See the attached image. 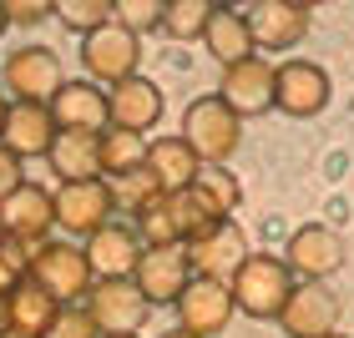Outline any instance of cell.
I'll return each instance as SVG.
<instances>
[{
  "instance_id": "cell-33",
  "label": "cell",
  "mask_w": 354,
  "mask_h": 338,
  "mask_svg": "<svg viewBox=\"0 0 354 338\" xmlns=\"http://www.w3.org/2000/svg\"><path fill=\"white\" fill-rule=\"evenodd\" d=\"M46 338H106V333L96 328V318L82 308V303H71V308L56 313V324H51V333H46Z\"/></svg>"
},
{
  "instance_id": "cell-34",
  "label": "cell",
  "mask_w": 354,
  "mask_h": 338,
  "mask_svg": "<svg viewBox=\"0 0 354 338\" xmlns=\"http://www.w3.org/2000/svg\"><path fill=\"white\" fill-rule=\"evenodd\" d=\"M10 26H41L46 15H56V0H6Z\"/></svg>"
},
{
  "instance_id": "cell-31",
  "label": "cell",
  "mask_w": 354,
  "mask_h": 338,
  "mask_svg": "<svg viewBox=\"0 0 354 338\" xmlns=\"http://www.w3.org/2000/svg\"><path fill=\"white\" fill-rule=\"evenodd\" d=\"M167 21V0H117V26H127L132 36L162 30Z\"/></svg>"
},
{
  "instance_id": "cell-21",
  "label": "cell",
  "mask_w": 354,
  "mask_h": 338,
  "mask_svg": "<svg viewBox=\"0 0 354 338\" xmlns=\"http://www.w3.org/2000/svg\"><path fill=\"white\" fill-rule=\"evenodd\" d=\"M207 56L218 61L223 71L228 66H243L248 56H259V46H253V26H248V10H233V6H218L213 10V26H207Z\"/></svg>"
},
{
  "instance_id": "cell-40",
  "label": "cell",
  "mask_w": 354,
  "mask_h": 338,
  "mask_svg": "<svg viewBox=\"0 0 354 338\" xmlns=\"http://www.w3.org/2000/svg\"><path fill=\"white\" fill-rule=\"evenodd\" d=\"M6 237H10V232H6V212H0V243H6Z\"/></svg>"
},
{
  "instance_id": "cell-16",
  "label": "cell",
  "mask_w": 354,
  "mask_h": 338,
  "mask_svg": "<svg viewBox=\"0 0 354 338\" xmlns=\"http://www.w3.org/2000/svg\"><path fill=\"white\" fill-rule=\"evenodd\" d=\"M273 81H279V66H273V61H263V56H248L243 66H228V71H223L218 96L248 121V117H263V111H273Z\"/></svg>"
},
{
  "instance_id": "cell-20",
  "label": "cell",
  "mask_w": 354,
  "mask_h": 338,
  "mask_svg": "<svg viewBox=\"0 0 354 338\" xmlns=\"http://www.w3.org/2000/svg\"><path fill=\"white\" fill-rule=\"evenodd\" d=\"M51 117H56L61 132H96L102 137L111 126V101L96 81H66L51 101Z\"/></svg>"
},
{
  "instance_id": "cell-5",
  "label": "cell",
  "mask_w": 354,
  "mask_h": 338,
  "mask_svg": "<svg viewBox=\"0 0 354 338\" xmlns=\"http://www.w3.org/2000/svg\"><path fill=\"white\" fill-rule=\"evenodd\" d=\"M82 66H86V81L96 86H122V81H132L137 66H142V36H132L127 26H102L96 36L82 41Z\"/></svg>"
},
{
  "instance_id": "cell-30",
  "label": "cell",
  "mask_w": 354,
  "mask_h": 338,
  "mask_svg": "<svg viewBox=\"0 0 354 338\" xmlns=\"http://www.w3.org/2000/svg\"><path fill=\"white\" fill-rule=\"evenodd\" d=\"M111 187H117V212L127 207L132 217H142V212H147V207H152L157 197H167V192L157 187V177H152L147 167H142V172H132V177H122V182H111Z\"/></svg>"
},
{
  "instance_id": "cell-2",
  "label": "cell",
  "mask_w": 354,
  "mask_h": 338,
  "mask_svg": "<svg viewBox=\"0 0 354 338\" xmlns=\"http://www.w3.org/2000/svg\"><path fill=\"white\" fill-rule=\"evenodd\" d=\"M177 137L198 152L203 167H223L238 147H243V117H238L223 96H198V101L183 111V132Z\"/></svg>"
},
{
  "instance_id": "cell-22",
  "label": "cell",
  "mask_w": 354,
  "mask_h": 338,
  "mask_svg": "<svg viewBox=\"0 0 354 338\" xmlns=\"http://www.w3.org/2000/svg\"><path fill=\"white\" fill-rule=\"evenodd\" d=\"M147 172L157 177V187H162V192H187L192 182H198L203 162H198V152H192L183 137H152Z\"/></svg>"
},
{
  "instance_id": "cell-19",
  "label": "cell",
  "mask_w": 354,
  "mask_h": 338,
  "mask_svg": "<svg viewBox=\"0 0 354 338\" xmlns=\"http://www.w3.org/2000/svg\"><path fill=\"white\" fill-rule=\"evenodd\" d=\"M106 101H111V126L117 132H137V137H147L157 121H162V86L147 81V76H132V81H122V86H111L106 91Z\"/></svg>"
},
{
  "instance_id": "cell-42",
  "label": "cell",
  "mask_w": 354,
  "mask_h": 338,
  "mask_svg": "<svg viewBox=\"0 0 354 338\" xmlns=\"http://www.w3.org/2000/svg\"><path fill=\"white\" fill-rule=\"evenodd\" d=\"M127 338H142V333H127Z\"/></svg>"
},
{
  "instance_id": "cell-17",
  "label": "cell",
  "mask_w": 354,
  "mask_h": 338,
  "mask_svg": "<svg viewBox=\"0 0 354 338\" xmlns=\"http://www.w3.org/2000/svg\"><path fill=\"white\" fill-rule=\"evenodd\" d=\"M56 137H61V126L51 117V106H41V101H10L0 147H10L21 162H36V157H51Z\"/></svg>"
},
{
  "instance_id": "cell-35",
  "label": "cell",
  "mask_w": 354,
  "mask_h": 338,
  "mask_svg": "<svg viewBox=\"0 0 354 338\" xmlns=\"http://www.w3.org/2000/svg\"><path fill=\"white\" fill-rule=\"evenodd\" d=\"M21 167H26L21 157H15L10 147H0V202H6L15 187H26V172H21Z\"/></svg>"
},
{
  "instance_id": "cell-24",
  "label": "cell",
  "mask_w": 354,
  "mask_h": 338,
  "mask_svg": "<svg viewBox=\"0 0 354 338\" xmlns=\"http://www.w3.org/2000/svg\"><path fill=\"white\" fill-rule=\"evenodd\" d=\"M56 313H61V303L30 278L10 293V333L15 338H46L51 324H56Z\"/></svg>"
},
{
  "instance_id": "cell-39",
  "label": "cell",
  "mask_w": 354,
  "mask_h": 338,
  "mask_svg": "<svg viewBox=\"0 0 354 338\" xmlns=\"http://www.w3.org/2000/svg\"><path fill=\"white\" fill-rule=\"evenodd\" d=\"M162 338H198V333H187V328H172V333H162Z\"/></svg>"
},
{
  "instance_id": "cell-13",
  "label": "cell",
  "mask_w": 354,
  "mask_h": 338,
  "mask_svg": "<svg viewBox=\"0 0 354 338\" xmlns=\"http://www.w3.org/2000/svg\"><path fill=\"white\" fill-rule=\"evenodd\" d=\"M238 303H233V288L228 283H213V278H192L187 293L177 298V328L198 333V338H213L233 324Z\"/></svg>"
},
{
  "instance_id": "cell-11",
  "label": "cell",
  "mask_w": 354,
  "mask_h": 338,
  "mask_svg": "<svg viewBox=\"0 0 354 338\" xmlns=\"http://www.w3.org/2000/svg\"><path fill=\"white\" fill-rule=\"evenodd\" d=\"M339 318H344V298L329 283H299L283 318H279V328L288 338H334L339 333Z\"/></svg>"
},
{
  "instance_id": "cell-7",
  "label": "cell",
  "mask_w": 354,
  "mask_h": 338,
  "mask_svg": "<svg viewBox=\"0 0 354 338\" xmlns=\"http://www.w3.org/2000/svg\"><path fill=\"white\" fill-rule=\"evenodd\" d=\"M117 212V187L106 177L96 182H61L56 187V228L71 237H96Z\"/></svg>"
},
{
  "instance_id": "cell-36",
  "label": "cell",
  "mask_w": 354,
  "mask_h": 338,
  "mask_svg": "<svg viewBox=\"0 0 354 338\" xmlns=\"http://www.w3.org/2000/svg\"><path fill=\"white\" fill-rule=\"evenodd\" d=\"M10 333V298H0V338Z\"/></svg>"
},
{
  "instance_id": "cell-26",
  "label": "cell",
  "mask_w": 354,
  "mask_h": 338,
  "mask_svg": "<svg viewBox=\"0 0 354 338\" xmlns=\"http://www.w3.org/2000/svg\"><path fill=\"white\" fill-rule=\"evenodd\" d=\"M132 228L142 237V248H187V228L177 212V197H157L142 217H132Z\"/></svg>"
},
{
  "instance_id": "cell-43",
  "label": "cell",
  "mask_w": 354,
  "mask_h": 338,
  "mask_svg": "<svg viewBox=\"0 0 354 338\" xmlns=\"http://www.w3.org/2000/svg\"><path fill=\"white\" fill-rule=\"evenodd\" d=\"M6 338H15V333H6Z\"/></svg>"
},
{
  "instance_id": "cell-6",
  "label": "cell",
  "mask_w": 354,
  "mask_h": 338,
  "mask_svg": "<svg viewBox=\"0 0 354 338\" xmlns=\"http://www.w3.org/2000/svg\"><path fill=\"white\" fill-rule=\"evenodd\" d=\"M329 96H334V86H329V71L319 66V61H304V56L279 61L273 111H283V117H294V121H309L329 106Z\"/></svg>"
},
{
  "instance_id": "cell-32",
  "label": "cell",
  "mask_w": 354,
  "mask_h": 338,
  "mask_svg": "<svg viewBox=\"0 0 354 338\" xmlns=\"http://www.w3.org/2000/svg\"><path fill=\"white\" fill-rule=\"evenodd\" d=\"M26 278H30V248L6 237V243H0V298H10Z\"/></svg>"
},
{
  "instance_id": "cell-27",
  "label": "cell",
  "mask_w": 354,
  "mask_h": 338,
  "mask_svg": "<svg viewBox=\"0 0 354 338\" xmlns=\"http://www.w3.org/2000/svg\"><path fill=\"white\" fill-rule=\"evenodd\" d=\"M192 192L213 207L218 217H233L238 212V202H243V182L228 172V167H203L198 172V182H192Z\"/></svg>"
},
{
  "instance_id": "cell-9",
  "label": "cell",
  "mask_w": 354,
  "mask_h": 338,
  "mask_svg": "<svg viewBox=\"0 0 354 338\" xmlns=\"http://www.w3.org/2000/svg\"><path fill=\"white\" fill-rule=\"evenodd\" d=\"M283 263L299 283H329L334 272L344 268V237L334 232L329 222H304V228H294V237H288Z\"/></svg>"
},
{
  "instance_id": "cell-10",
  "label": "cell",
  "mask_w": 354,
  "mask_h": 338,
  "mask_svg": "<svg viewBox=\"0 0 354 338\" xmlns=\"http://www.w3.org/2000/svg\"><path fill=\"white\" fill-rule=\"evenodd\" d=\"M187 257H192V272H198V278L233 283L238 268L253 257V248H248V232L238 228L233 217H223L218 228H207L203 237H192V243H187Z\"/></svg>"
},
{
  "instance_id": "cell-37",
  "label": "cell",
  "mask_w": 354,
  "mask_h": 338,
  "mask_svg": "<svg viewBox=\"0 0 354 338\" xmlns=\"http://www.w3.org/2000/svg\"><path fill=\"white\" fill-rule=\"evenodd\" d=\"M6 117H10V101H6V91H0V137H6Z\"/></svg>"
},
{
  "instance_id": "cell-12",
  "label": "cell",
  "mask_w": 354,
  "mask_h": 338,
  "mask_svg": "<svg viewBox=\"0 0 354 338\" xmlns=\"http://www.w3.org/2000/svg\"><path fill=\"white\" fill-rule=\"evenodd\" d=\"M198 278L192 272V257L187 248H147L142 252V263H137V288H142V298L152 303V308H162V303H172L177 308V298L187 293V283Z\"/></svg>"
},
{
  "instance_id": "cell-15",
  "label": "cell",
  "mask_w": 354,
  "mask_h": 338,
  "mask_svg": "<svg viewBox=\"0 0 354 338\" xmlns=\"http://www.w3.org/2000/svg\"><path fill=\"white\" fill-rule=\"evenodd\" d=\"M0 212H6V232L15 243L41 248L51 237V222H56V192H46L41 182H26L0 202Z\"/></svg>"
},
{
  "instance_id": "cell-25",
  "label": "cell",
  "mask_w": 354,
  "mask_h": 338,
  "mask_svg": "<svg viewBox=\"0 0 354 338\" xmlns=\"http://www.w3.org/2000/svg\"><path fill=\"white\" fill-rule=\"evenodd\" d=\"M147 147H152L147 137L106 126V132H102V177H106V182H122V177L142 172V167H147Z\"/></svg>"
},
{
  "instance_id": "cell-38",
  "label": "cell",
  "mask_w": 354,
  "mask_h": 338,
  "mask_svg": "<svg viewBox=\"0 0 354 338\" xmlns=\"http://www.w3.org/2000/svg\"><path fill=\"white\" fill-rule=\"evenodd\" d=\"M6 26H10V15H6V0H0V36H6Z\"/></svg>"
},
{
  "instance_id": "cell-14",
  "label": "cell",
  "mask_w": 354,
  "mask_h": 338,
  "mask_svg": "<svg viewBox=\"0 0 354 338\" xmlns=\"http://www.w3.org/2000/svg\"><path fill=\"white\" fill-rule=\"evenodd\" d=\"M248 26H253V46L259 51H294L309 36L314 10L299 6V0H259L248 10Z\"/></svg>"
},
{
  "instance_id": "cell-1",
  "label": "cell",
  "mask_w": 354,
  "mask_h": 338,
  "mask_svg": "<svg viewBox=\"0 0 354 338\" xmlns=\"http://www.w3.org/2000/svg\"><path fill=\"white\" fill-rule=\"evenodd\" d=\"M233 288V303H238V313H248V318H259V324H279L283 308H288V298H294V288L299 278L288 272L283 257H273V252H253L243 268H238V278L228 283Z\"/></svg>"
},
{
  "instance_id": "cell-8",
  "label": "cell",
  "mask_w": 354,
  "mask_h": 338,
  "mask_svg": "<svg viewBox=\"0 0 354 338\" xmlns=\"http://www.w3.org/2000/svg\"><path fill=\"white\" fill-rule=\"evenodd\" d=\"M86 313L96 318V328L106 338H127V333H142L152 318V303L142 298V288L132 278H106V283H91L86 293Z\"/></svg>"
},
{
  "instance_id": "cell-4",
  "label": "cell",
  "mask_w": 354,
  "mask_h": 338,
  "mask_svg": "<svg viewBox=\"0 0 354 338\" xmlns=\"http://www.w3.org/2000/svg\"><path fill=\"white\" fill-rule=\"evenodd\" d=\"M0 81H6V91L15 96V101H41L51 106L56 91L66 86V71H61V56L51 51V46H21V51H10L6 61H0Z\"/></svg>"
},
{
  "instance_id": "cell-41",
  "label": "cell",
  "mask_w": 354,
  "mask_h": 338,
  "mask_svg": "<svg viewBox=\"0 0 354 338\" xmlns=\"http://www.w3.org/2000/svg\"><path fill=\"white\" fill-rule=\"evenodd\" d=\"M334 338H349V333H334Z\"/></svg>"
},
{
  "instance_id": "cell-29",
  "label": "cell",
  "mask_w": 354,
  "mask_h": 338,
  "mask_svg": "<svg viewBox=\"0 0 354 338\" xmlns=\"http://www.w3.org/2000/svg\"><path fill=\"white\" fill-rule=\"evenodd\" d=\"M213 0H167V21L162 30L172 41H203L207 26H213Z\"/></svg>"
},
{
  "instance_id": "cell-3",
  "label": "cell",
  "mask_w": 354,
  "mask_h": 338,
  "mask_svg": "<svg viewBox=\"0 0 354 338\" xmlns=\"http://www.w3.org/2000/svg\"><path fill=\"white\" fill-rule=\"evenodd\" d=\"M30 283H41L61 308H71V303H82L91 293L96 272L86 263V248L61 243V237H46L41 248H30Z\"/></svg>"
},
{
  "instance_id": "cell-23",
  "label": "cell",
  "mask_w": 354,
  "mask_h": 338,
  "mask_svg": "<svg viewBox=\"0 0 354 338\" xmlns=\"http://www.w3.org/2000/svg\"><path fill=\"white\" fill-rule=\"evenodd\" d=\"M46 162H51V172L61 182H96L102 177V137L96 132H61Z\"/></svg>"
},
{
  "instance_id": "cell-28",
  "label": "cell",
  "mask_w": 354,
  "mask_h": 338,
  "mask_svg": "<svg viewBox=\"0 0 354 338\" xmlns=\"http://www.w3.org/2000/svg\"><path fill=\"white\" fill-rule=\"evenodd\" d=\"M56 21L86 41V36H96L102 26L117 21V0H56Z\"/></svg>"
},
{
  "instance_id": "cell-18",
  "label": "cell",
  "mask_w": 354,
  "mask_h": 338,
  "mask_svg": "<svg viewBox=\"0 0 354 338\" xmlns=\"http://www.w3.org/2000/svg\"><path fill=\"white\" fill-rule=\"evenodd\" d=\"M142 237L137 228H127V222H106L96 237H86V263L96 272V283L106 278H137V263H142Z\"/></svg>"
}]
</instances>
